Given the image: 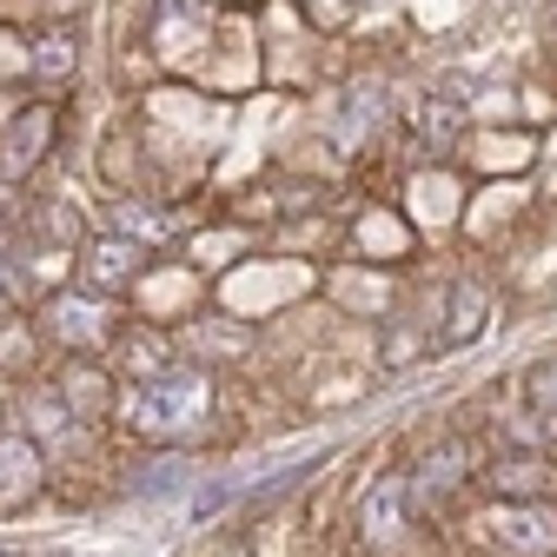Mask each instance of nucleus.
<instances>
[{
	"instance_id": "f257e3e1",
	"label": "nucleus",
	"mask_w": 557,
	"mask_h": 557,
	"mask_svg": "<svg viewBox=\"0 0 557 557\" xmlns=\"http://www.w3.org/2000/svg\"><path fill=\"white\" fill-rule=\"evenodd\" d=\"M213 405H220V385L213 372L199 366H173L166 379H147V385H120V405H113V425L153 451H186L206 425H213Z\"/></svg>"
},
{
	"instance_id": "f03ea898",
	"label": "nucleus",
	"mask_w": 557,
	"mask_h": 557,
	"mask_svg": "<svg viewBox=\"0 0 557 557\" xmlns=\"http://www.w3.org/2000/svg\"><path fill=\"white\" fill-rule=\"evenodd\" d=\"M425 537H432V518L418 511L405 471H379L359 492V505H352V544H359V557H418Z\"/></svg>"
},
{
	"instance_id": "7ed1b4c3",
	"label": "nucleus",
	"mask_w": 557,
	"mask_h": 557,
	"mask_svg": "<svg viewBox=\"0 0 557 557\" xmlns=\"http://www.w3.org/2000/svg\"><path fill=\"white\" fill-rule=\"evenodd\" d=\"M478 438L471 432H458V425H445V432H425L411 451H405V484H411V498H418V511L425 518H445L465 492H478Z\"/></svg>"
},
{
	"instance_id": "20e7f679",
	"label": "nucleus",
	"mask_w": 557,
	"mask_h": 557,
	"mask_svg": "<svg viewBox=\"0 0 557 557\" xmlns=\"http://www.w3.org/2000/svg\"><path fill=\"white\" fill-rule=\"evenodd\" d=\"M120 312H113V299H100V293H87V286H66V293H53L47 306H40V332L60 345L66 359H107V345L120 338Z\"/></svg>"
},
{
	"instance_id": "39448f33",
	"label": "nucleus",
	"mask_w": 557,
	"mask_h": 557,
	"mask_svg": "<svg viewBox=\"0 0 557 557\" xmlns=\"http://www.w3.org/2000/svg\"><path fill=\"white\" fill-rule=\"evenodd\" d=\"M471 544L492 557H557V505H498L471 511Z\"/></svg>"
},
{
	"instance_id": "423d86ee",
	"label": "nucleus",
	"mask_w": 557,
	"mask_h": 557,
	"mask_svg": "<svg viewBox=\"0 0 557 557\" xmlns=\"http://www.w3.org/2000/svg\"><path fill=\"white\" fill-rule=\"evenodd\" d=\"M478 492L498 505H557V451H484Z\"/></svg>"
},
{
	"instance_id": "0eeeda50",
	"label": "nucleus",
	"mask_w": 557,
	"mask_h": 557,
	"mask_svg": "<svg viewBox=\"0 0 557 557\" xmlns=\"http://www.w3.org/2000/svg\"><path fill=\"white\" fill-rule=\"evenodd\" d=\"M14 432H21L40 458H60V451H74V445H87V438H94V425H81V418L60 405V392H53L47 379L21 392V418H14Z\"/></svg>"
},
{
	"instance_id": "6e6552de",
	"label": "nucleus",
	"mask_w": 557,
	"mask_h": 557,
	"mask_svg": "<svg viewBox=\"0 0 557 557\" xmlns=\"http://www.w3.org/2000/svg\"><path fill=\"white\" fill-rule=\"evenodd\" d=\"M173 352H180V366H199V372H226V366H246V352H252V332H246V319H226V312H199V319H186V325H180Z\"/></svg>"
},
{
	"instance_id": "1a4fd4ad",
	"label": "nucleus",
	"mask_w": 557,
	"mask_h": 557,
	"mask_svg": "<svg viewBox=\"0 0 557 557\" xmlns=\"http://www.w3.org/2000/svg\"><path fill=\"white\" fill-rule=\"evenodd\" d=\"M180 366L173 352V332L166 325H120V338L107 345V372L120 385H147V379H166Z\"/></svg>"
},
{
	"instance_id": "9d476101",
	"label": "nucleus",
	"mask_w": 557,
	"mask_h": 557,
	"mask_svg": "<svg viewBox=\"0 0 557 557\" xmlns=\"http://www.w3.org/2000/svg\"><path fill=\"white\" fill-rule=\"evenodd\" d=\"M139 272H147V252H139L133 239H120V233H100V239L81 246V286L100 293V299L139 286Z\"/></svg>"
},
{
	"instance_id": "9b49d317",
	"label": "nucleus",
	"mask_w": 557,
	"mask_h": 557,
	"mask_svg": "<svg viewBox=\"0 0 557 557\" xmlns=\"http://www.w3.org/2000/svg\"><path fill=\"white\" fill-rule=\"evenodd\" d=\"M47 385L60 392V405L74 411L81 425H100V418H113V405H120V379L107 366H87V359H66Z\"/></svg>"
},
{
	"instance_id": "f8f14e48",
	"label": "nucleus",
	"mask_w": 557,
	"mask_h": 557,
	"mask_svg": "<svg viewBox=\"0 0 557 557\" xmlns=\"http://www.w3.org/2000/svg\"><path fill=\"white\" fill-rule=\"evenodd\" d=\"M40 492H47V458L14 425H0V511H27Z\"/></svg>"
},
{
	"instance_id": "ddd939ff",
	"label": "nucleus",
	"mask_w": 557,
	"mask_h": 557,
	"mask_svg": "<svg viewBox=\"0 0 557 557\" xmlns=\"http://www.w3.org/2000/svg\"><path fill=\"white\" fill-rule=\"evenodd\" d=\"M352 246H359V259L392 265V259H405V252H411V226H405L398 213H385V206H372L366 220H352Z\"/></svg>"
},
{
	"instance_id": "4468645a",
	"label": "nucleus",
	"mask_w": 557,
	"mask_h": 557,
	"mask_svg": "<svg viewBox=\"0 0 557 557\" xmlns=\"http://www.w3.org/2000/svg\"><path fill=\"white\" fill-rule=\"evenodd\" d=\"M47 139H53V113H47V107H40V113H21L14 133L0 139V173H27V166H40V160H47Z\"/></svg>"
},
{
	"instance_id": "2eb2a0df",
	"label": "nucleus",
	"mask_w": 557,
	"mask_h": 557,
	"mask_svg": "<svg viewBox=\"0 0 557 557\" xmlns=\"http://www.w3.org/2000/svg\"><path fill=\"white\" fill-rule=\"evenodd\" d=\"M385 87L379 81H366L359 94H345V107H338V139H345V147H366V139L385 126Z\"/></svg>"
},
{
	"instance_id": "dca6fc26",
	"label": "nucleus",
	"mask_w": 557,
	"mask_h": 557,
	"mask_svg": "<svg viewBox=\"0 0 557 557\" xmlns=\"http://www.w3.org/2000/svg\"><path fill=\"white\" fill-rule=\"evenodd\" d=\"M518 398H524V411L544 425V438L557 445V352H544L537 366H524V385H518Z\"/></svg>"
},
{
	"instance_id": "f3484780",
	"label": "nucleus",
	"mask_w": 557,
	"mask_h": 557,
	"mask_svg": "<svg viewBox=\"0 0 557 557\" xmlns=\"http://www.w3.org/2000/svg\"><path fill=\"white\" fill-rule=\"evenodd\" d=\"M74 66H81V40L74 34H40L27 47V74L40 87H60V81H74Z\"/></svg>"
},
{
	"instance_id": "a211bd4d",
	"label": "nucleus",
	"mask_w": 557,
	"mask_h": 557,
	"mask_svg": "<svg viewBox=\"0 0 557 557\" xmlns=\"http://www.w3.org/2000/svg\"><path fill=\"white\" fill-rule=\"evenodd\" d=\"M186 471H193L186 451H153L147 465L133 471V492H139V498H166V492H180V484H186Z\"/></svg>"
},
{
	"instance_id": "6ab92c4d",
	"label": "nucleus",
	"mask_w": 557,
	"mask_h": 557,
	"mask_svg": "<svg viewBox=\"0 0 557 557\" xmlns=\"http://www.w3.org/2000/svg\"><path fill=\"white\" fill-rule=\"evenodd\" d=\"M113 233H120V239H133L139 252H147V246H160V239L173 233V220H166V213H153V206H139V199H126V206H113Z\"/></svg>"
},
{
	"instance_id": "aec40b11",
	"label": "nucleus",
	"mask_w": 557,
	"mask_h": 557,
	"mask_svg": "<svg viewBox=\"0 0 557 557\" xmlns=\"http://www.w3.org/2000/svg\"><path fill=\"white\" fill-rule=\"evenodd\" d=\"M0 557H34V550H8V544H0Z\"/></svg>"
},
{
	"instance_id": "412c9836",
	"label": "nucleus",
	"mask_w": 557,
	"mask_h": 557,
	"mask_svg": "<svg viewBox=\"0 0 557 557\" xmlns=\"http://www.w3.org/2000/svg\"><path fill=\"white\" fill-rule=\"evenodd\" d=\"M0 312H8V286H0Z\"/></svg>"
},
{
	"instance_id": "4be33fe9",
	"label": "nucleus",
	"mask_w": 557,
	"mask_h": 557,
	"mask_svg": "<svg viewBox=\"0 0 557 557\" xmlns=\"http://www.w3.org/2000/svg\"><path fill=\"white\" fill-rule=\"evenodd\" d=\"M0 418H8V392H0Z\"/></svg>"
},
{
	"instance_id": "5701e85b",
	"label": "nucleus",
	"mask_w": 557,
	"mask_h": 557,
	"mask_svg": "<svg viewBox=\"0 0 557 557\" xmlns=\"http://www.w3.org/2000/svg\"><path fill=\"white\" fill-rule=\"evenodd\" d=\"M233 557H246V550H233Z\"/></svg>"
}]
</instances>
